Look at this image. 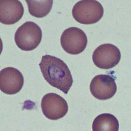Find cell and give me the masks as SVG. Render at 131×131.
<instances>
[{"mask_svg": "<svg viewBox=\"0 0 131 131\" xmlns=\"http://www.w3.org/2000/svg\"><path fill=\"white\" fill-rule=\"evenodd\" d=\"M39 66L45 80L52 86L67 94L73 79L67 65L59 58L46 55L42 57Z\"/></svg>", "mask_w": 131, "mask_h": 131, "instance_id": "obj_1", "label": "cell"}, {"mask_svg": "<svg viewBox=\"0 0 131 131\" xmlns=\"http://www.w3.org/2000/svg\"><path fill=\"white\" fill-rule=\"evenodd\" d=\"M121 54L118 48L109 43L101 45L93 54L92 60L97 67L107 70L118 65L121 60Z\"/></svg>", "mask_w": 131, "mask_h": 131, "instance_id": "obj_5", "label": "cell"}, {"mask_svg": "<svg viewBox=\"0 0 131 131\" xmlns=\"http://www.w3.org/2000/svg\"><path fill=\"white\" fill-rule=\"evenodd\" d=\"M119 122L112 114L103 113L99 115L93 122V131H118Z\"/></svg>", "mask_w": 131, "mask_h": 131, "instance_id": "obj_10", "label": "cell"}, {"mask_svg": "<svg viewBox=\"0 0 131 131\" xmlns=\"http://www.w3.org/2000/svg\"><path fill=\"white\" fill-rule=\"evenodd\" d=\"M40 27L33 21H26L15 32V41L21 50H33L37 47L42 39Z\"/></svg>", "mask_w": 131, "mask_h": 131, "instance_id": "obj_2", "label": "cell"}, {"mask_svg": "<svg viewBox=\"0 0 131 131\" xmlns=\"http://www.w3.org/2000/svg\"><path fill=\"white\" fill-rule=\"evenodd\" d=\"M24 77L18 69L6 67L0 73V89L5 94L12 95L19 92L24 84Z\"/></svg>", "mask_w": 131, "mask_h": 131, "instance_id": "obj_8", "label": "cell"}, {"mask_svg": "<svg viewBox=\"0 0 131 131\" xmlns=\"http://www.w3.org/2000/svg\"><path fill=\"white\" fill-rule=\"evenodd\" d=\"M22 3L18 0L0 1V21L10 25L17 23L24 14Z\"/></svg>", "mask_w": 131, "mask_h": 131, "instance_id": "obj_9", "label": "cell"}, {"mask_svg": "<svg viewBox=\"0 0 131 131\" xmlns=\"http://www.w3.org/2000/svg\"><path fill=\"white\" fill-rule=\"evenodd\" d=\"M104 8L95 0H82L73 6L72 15L78 23L84 25L94 24L102 18Z\"/></svg>", "mask_w": 131, "mask_h": 131, "instance_id": "obj_3", "label": "cell"}, {"mask_svg": "<svg viewBox=\"0 0 131 131\" xmlns=\"http://www.w3.org/2000/svg\"><path fill=\"white\" fill-rule=\"evenodd\" d=\"M43 114L48 119L57 120L67 114L68 105L64 98L57 94L48 93L43 96L41 101Z\"/></svg>", "mask_w": 131, "mask_h": 131, "instance_id": "obj_6", "label": "cell"}, {"mask_svg": "<svg viewBox=\"0 0 131 131\" xmlns=\"http://www.w3.org/2000/svg\"><path fill=\"white\" fill-rule=\"evenodd\" d=\"M90 89L91 93L96 98L106 100L113 97L117 91V85L115 79L106 74L96 76L92 80Z\"/></svg>", "mask_w": 131, "mask_h": 131, "instance_id": "obj_7", "label": "cell"}, {"mask_svg": "<svg viewBox=\"0 0 131 131\" xmlns=\"http://www.w3.org/2000/svg\"><path fill=\"white\" fill-rule=\"evenodd\" d=\"M60 43L63 50L68 53L77 55L84 50L88 44L85 32L80 28L70 27L63 32Z\"/></svg>", "mask_w": 131, "mask_h": 131, "instance_id": "obj_4", "label": "cell"}, {"mask_svg": "<svg viewBox=\"0 0 131 131\" xmlns=\"http://www.w3.org/2000/svg\"><path fill=\"white\" fill-rule=\"evenodd\" d=\"M28 12L33 16L42 18L49 13L53 3L52 0H26Z\"/></svg>", "mask_w": 131, "mask_h": 131, "instance_id": "obj_11", "label": "cell"}]
</instances>
